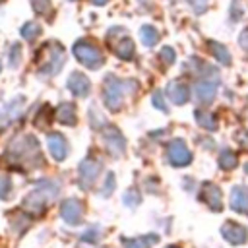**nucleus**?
I'll return each instance as SVG.
<instances>
[{
    "label": "nucleus",
    "instance_id": "nucleus-33",
    "mask_svg": "<svg viewBox=\"0 0 248 248\" xmlns=\"http://www.w3.org/2000/svg\"><path fill=\"white\" fill-rule=\"evenodd\" d=\"M188 4L196 10V12H203L207 6V0H188Z\"/></svg>",
    "mask_w": 248,
    "mask_h": 248
},
{
    "label": "nucleus",
    "instance_id": "nucleus-1",
    "mask_svg": "<svg viewBox=\"0 0 248 248\" xmlns=\"http://www.w3.org/2000/svg\"><path fill=\"white\" fill-rule=\"evenodd\" d=\"M56 194L58 186L50 180H43L23 198V209H27L29 213H41L50 203V200L56 198Z\"/></svg>",
    "mask_w": 248,
    "mask_h": 248
},
{
    "label": "nucleus",
    "instance_id": "nucleus-4",
    "mask_svg": "<svg viewBox=\"0 0 248 248\" xmlns=\"http://www.w3.org/2000/svg\"><path fill=\"white\" fill-rule=\"evenodd\" d=\"M167 155H169V163L172 167H186L192 161V153L182 140H172L167 147Z\"/></svg>",
    "mask_w": 248,
    "mask_h": 248
},
{
    "label": "nucleus",
    "instance_id": "nucleus-32",
    "mask_svg": "<svg viewBox=\"0 0 248 248\" xmlns=\"http://www.w3.org/2000/svg\"><path fill=\"white\" fill-rule=\"evenodd\" d=\"M153 105L159 108V110H163V112H167V105H165V101H163V95H161V91H155L153 93Z\"/></svg>",
    "mask_w": 248,
    "mask_h": 248
},
{
    "label": "nucleus",
    "instance_id": "nucleus-39",
    "mask_svg": "<svg viewBox=\"0 0 248 248\" xmlns=\"http://www.w3.org/2000/svg\"><path fill=\"white\" fill-rule=\"evenodd\" d=\"M0 2H2V0H0Z\"/></svg>",
    "mask_w": 248,
    "mask_h": 248
},
{
    "label": "nucleus",
    "instance_id": "nucleus-26",
    "mask_svg": "<svg viewBox=\"0 0 248 248\" xmlns=\"http://www.w3.org/2000/svg\"><path fill=\"white\" fill-rule=\"evenodd\" d=\"M124 203L126 205H130V207H134V205H138V202L141 200V196H140V192L136 190V188H130V190H126L124 192Z\"/></svg>",
    "mask_w": 248,
    "mask_h": 248
},
{
    "label": "nucleus",
    "instance_id": "nucleus-23",
    "mask_svg": "<svg viewBox=\"0 0 248 248\" xmlns=\"http://www.w3.org/2000/svg\"><path fill=\"white\" fill-rule=\"evenodd\" d=\"M39 33H41V25L35 23V21H27V23H23V27H21V37H23L25 41H33Z\"/></svg>",
    "mask_w": 248,
    "mask_h": 248
},
{
    "label": "nucleus",
    "instance_id": "nucleus-31",
    "mask_svg": "<svg viewBox=\"0 0 248 248\" xmlns=\"http://www.w3.org/2000/svg\"><path fill=\"white\" fill-rule=\"evenodd\" d=\"M50 8V0H33V10L37 14H45Z\"/></svg>",
    "mask_w": 248,
    "mask_h": 248
},
{
    "label": "nucleus",
    "instance_id": "nucleus-3",
    "mask_svg": "<svg viewBox=\"0 0 248 248\" xmlns=\"http://www.w3.org/2000/svg\"><path fill=\"white\" fill-rule=\"evenodd\" d=\"M74 56L85 66V68H89V70H97V68H101V64H103V54H101V50L95 46V43H91V41H87V39H79L76 45H74Z\"/></svg>",
    "mask_w": 248,
    "mask_h": 248
},
{
    "label": "nucleus",
    "instance_id": "nucleus-9",
    "mask_svg": "<svg viewBox=\"0 0 248 248\" xmlns=\"http://www.w3.org/2000/svg\"><path fill=\"white\" fill-rule=\"evenodd\" d=\"M46 143H48V151L56 161H64L68 155V141L62 134L58 132H50L46 136Z\"/></svg>",
    "mask_w": 248,
    "mask_h": 248
},
{
    "label": "nucleus",
    "instance_id": "nucleus-36",
    "mask_svg": "<svg viewBox=\"0 0 248 248\" xmlns=\"http://www.w3.org/2000/svg\"><path fill=\"white\" fill-rule=\"evenodd\" d=\"M244 172H246V174H248V163H246V165H244Z\"/></svg>",
    "mask_w": 248,
    "mask_h": 248
},
{
    "label": "nucleus",
    "instance_id": "nucleus-15",
    "mask_svg": "<svg viewBox=\"0 0 248 248\" xmlns=\"http://www.w3.org/2000/svg\"><path fill=\"white\" fill-rule=\"evenodd\" d=\"M68 89L76 95V97H85V95H89V89H91V81L83 76V74H79V72H74L70 78H68Z\"/></svg>",
    "mask_w": 248,
    "mask_h": 248
},
{
    "label": "nucleus",
    "instance_id": "nucleus-12",
    "mask_svg": "<svg viewBox=\"0 0 248 248\" xmlns=\"http://www.w3.org/2000/svg\"><path fill=\"white\" fill-rule=\"evenodd\" d=\"M21 107H23V99H21V97H16V99H12L6 107H2V108H0V128L10 126L12 120H16V118L19 116Z\"/></svg>",
    "mask_w": 248,
    "mask_h": 248
},
{
    "label": "nucleus",
    "instance_id": "nucleus-14",
    "mask_svg": "<svg viewBox=\"0 0 248 248\" xmlns=\"http://www.w3.org/2000/svg\"><path fill=\"white\" fill-rule=\"evenodd\" d=\"M48 50H50V58L45 66H41V72L43 74H58L64 64V48L60 45H52Z\"/></svg>",
    "mask_w": 248,
    "mask_h": 248
},
{
    "label": "nucleus",
    "instance_id": "nucleus-19",
    "mask_svg": "<svg viewBox=\"0 0 248 248\" xmlns=\"http://www.w3.org/2000/svg\"><path fill=\"white\" fill-rule=\"evenodd\" d=\"M114 52H116L118 58H122V60H130V58L134 56V43H132L128 37H124L122 41L116 43Z\"/></svg>",
    "mask_w": 248,
    "mask_h": 248
},
{
    "label": "nucleus",
    "instance_id": "nucleus-34",
    "mask_svg": "<svg viewBox=\"0 0 248 248\" xmlns=\"http://www.w3.org/2000/svg\"><path fill=\"white\" fill-rule=\"evenodd\" d=\"M232 14H234V21H236V19L240 17V14H242V12H240V6H238V0H232V4H231V16H232Z\"/></svg>",
    "mask_w": 248,
    "mask_h": 248
},
{
    "label": "nucleus",
    "instance_id": "nucleus-28",
    "mask_svg": "<svg viewBox=\"0 0 248 248\" xmlns=\"http://www.w3.org/2000/svg\"><path fill=\"white\" fill-rule=\"evenodd\" d=\"M159 56H161V62H163L165 66H169V64H172V62L176 60V52H174L170 46H163L161 52H159Z\"/></svg>",
    "mask_w": 248,
    "mask_h": 248
},
{
    "label": "nucleus",
    "instance_id": "nucleus-8",
    "mask_svg": "<svg viewBox=\"0 0 248 248\" xmlns=\"http://www.w3.org/2000/svg\"><path fill=\"white\" fill-rule=\"evenodd\" d=\"M103 136H105V143H107L108 151L114 157H118L124 151V147H126V141H124V136L120 134V130L114 128V126H107L105 132H103Z\"/></svg>",
    "mask_w": 248,
    "mask_h": 248
},
{
    "label": "nucleus",
    "instance_id": "nucleus-25",
    "mask_svg": "<svg viewBox=\"0 0 248 248\" xmlns=\"http://www.w3.org/2000/svg\"><path fill=\"white\" fill-rule=\"evenodd\" d=\"M12 196V180L6 174H0V200H8Z\"/></svg>",
    "mask_w": 248,
    "mask_h": 248
},
{
    "label": "nucleus",
    "instance_id": "nucleus-38",
    "mask_svg": "<svg viewBox=\"0 0 248 248\" xmlns=\"http://www.w3.org/2000/svg\"><path fill=\"white\" fill-rule=\"evenodd\" d=\"M0 70H2V64H0Z\"/></svg>",
    "mask_w": 248,
    "mask_h": 248
},
{
    "label": "nucleus",
    "instance_id": "nucleus-22",
    "mask_svg": "<svg viewBox=\"0 0 248 248\" xmlns=\"http://www.w3.org/2000/svg\"><path fill=\"white\" fill-rule=\"evenodd\" d=\"M219 167H221L223 170L234 169V167H236V155H234L232 151H229V149H223L221 155H219Z\"/></svg>",
    "mask_w": 248,
    "mask_h": 248
},
{
    "label": "nucleus",
    "instance_id": "nucleus-17",
    "mask_svg": "<svg viewBox=\"0 0 248 248\" xmlns=\"http://www.w3.org/2000/svg\"><path fill=\"white\" fill-rule=\"evenodd\" d=\"M159 242V236L153 234H143V236H136V238H124L122 236V244L124 248H151L153 244Z\"/></svg>",
    "mask_w": 248,
    "mask_h": 248
},
{
    "label": "nucleus",
    "instance_id": "nucleus-16",
    "mask_svg": "<svg viewBox=\"0 0 248 248\" xmlns=\"http://www.w3.org/2000/svg\"><path fill=\"white\" fill-rule=\"evenodd\" d=\"M231 209L238 213H248V190L244 186H234L231 190Z\"/></svg>",
    "mask_w": 248,
    "mask_h": 248
},
{
    "label": "nucleus",
    "instance_id": "nucleus-24",
    "mask_svg": "<svg viewBox=\"0 0 248 248\" xmlns=\"http://www.w3.org/2000/svg\"><path fill=\"white\" fill-rule=\"evenodd\" d=\"M209 45H211V52L217 58V62H221V64H229L231 62V54L223 45H219V43H209Z\"/></svg>",
    "mask_w": 248,
    "mask_h": 248
},
{
    "label": "nucleus",
    "instance_id": "nucleus-35",
    "mask_svg": "<svg viewBox=\"0 0 248 248\" xmlns=\"http://www.w3.org/2000/svg\"><path fill=\"white\" fill-rule=\"evenodd\" d=\"M91 2H93V4H97V6H101V4H105L107 0H91Z\"/></svg>",
    "mask_w": 248,
    "mask_h": 248
},
{
    "label": "nucleus",
    "instance_id": "nucleus-11",
    "mask_svg": "<svg viewBox=\"0 0 248 248\" xmlns=\"http://www.w3.org/2000/svg\"><path fill=\"white\" fill-rule=\"evenodd\" d=\"M200 200H203L213 211H221V209H223V203H221V190H219L215 184H211V182L202 184Z\"/></svg>",
    "mask_w": 248,
    "mask_h": 248
},
{
    "label": "nucleus",
    "instance_id": "nucleus-6",
    "mask_svg": "<svg viewBox=\"0 0 248 248\" xmlns=\"http://www.w3.org/2000/svg\"><path fill=\"white\" fill-rule=\"evenodd\" d=\"M99 170H101V163H99V161H95V159H91V157L83 159V161L79 163V169H78L81 188H89V186L95 182V178L99 176Z\"/></svg>",
    "mask_w": 248,
    "mask_h": 248
},
{
    "label": "nucleus",
    "instance_id": "nucleus-18",
    "mask_svg": "<svg viewBox=\"0 0 248 248\" xmlns=\"http://www.w3.org/2000/svg\"><path fill=\"white\" fill-rule=\"evenodd\" d=\"M56 118H58L62 124H66V126H74L76 120H78V116H76V107H74L72 103H62V105L58 107V110H56Z\"/></svg>",
    "mask_w": 248,
    "mask_h": 248
},
{
    "label": "nucleus",
    "instance_id": "nucleus-29",
    "mask_svg": "<svg viewBox=\"0 0 248 248\" xmlns=\"http://www.w3.org/2000/svg\"><path fill=\"white\" fill-rule=\"evenodd\" d=\"M99 231H101L99 227L87 229V231L81 234V240H85V242H99V238H101V232H99Z\"/></svg>",
    "mask_w": 248,
    "mask_h": 248
},
{
    "label": "nucleus",
    "instance_id": "nucleus-10",
    "mask_svg": "<svg viewBox=\"0 0 248 248\" xmlns=\"http://www.w3.org/2000/svg\"><path fill=\"white\" fill-rule=\"evenodd\" d=\"M167 97L170 99V103L174 105H184L188 99H190V89L184 81L180 79H172L169 85H167Z\"/></svg>",
    "mask_w": 248,
    "mask_h": 248
},
{
    "label": "nucleus",
    "instance_id": "nucleus-7",
    "mask_svg": "<svg viewBox=\"0 0 248 248\" xmlns=\"http://www.w3.org/2000/svg\"><path fill=\"white\" fill-rule=\"evenodd\" d=\"M221 234L227 242L238 246V244H244L248 240V231L246 227L238 225V223H232V221H227L223 227H221Z\"/></svg>",
    "mask_w": 248,
    "mask_h": 248
},
{
    "label": "nucleus",
    "instance_id": "nucleus-30",
    "mask_svg": "<svg viewBox=\"0 0 248 248\" xmlns=\"http://www.w3.org/2000/svg\"><path fill=\"white\" fill-rule=\"evenodd\" d=\"M112 190H114V174L112 172H108L107 174V178H105V188H103V196H110L112 194Z\"/></svg>",
    "mask_w": 248,
    "mask_h": 248
},
{
    "label": "nucleus",
    "instance_id": "nucleus-13",
    "mask_svg": "<svg viewBox=\"0 0 248 248\" xmlns=\"http://www.w3.org/2000/svg\"><path fill=\"white\" fill-rule=\"evenodd\" d=\"M194 93H196V99H198L200 103L207 105V103L213 101V97H215V93H217V81H215V79H202V81L196 83Z\"/></svg>",
    "mask_w": 248,
    "mask_h": 248
},
{
    "label": "nucleus",
    "instance_id": "nucleus-20",
    "mask_svg": "<svg viewBox=\"0 0 248 248\" xmlns=\"http://www.w3.org/2000/svg\"><path fill=\"white\" fill-rule=\"evenodd\" d=\"M140 39H141V43H143L145 46H153V45L159 41V33H157L155 27L143 25V27L140 29Z\"/></svg>",
    "mask_w": 248,
    "mask_h": 248
},
{
    "label": "nucleus",
    "instance_id": "nucleus-37",
    "mask_svg": "<svg viewBox=\"0 0 248 248\" xmlns=\"http://www.w3.org/2000/svg\"><path fill=\"white\" fill-rule=\"evenodd\" d=\"M167 248H176V246H167Z\"/></svg>",
    "mask_w": 248,
    "mask_h": 248
},
{
    "label": "nucleus",
    "instance_id": "nucleus-27",
    "mask_svg": "<svg viewBox=\"0 0 248 248\" xmlns=\"http://www.w3.org/2000/svg\"><path fill=\"white\" fill-rule=\"evenodd\" d=\"M19 60H21V46H19V45H12L10 54H8V62H10V66H12V68H17Z\"/></svg>",
    "mask_w": 248,
    "mask_h": 248
},
{
    "label": "nucleus",
    "instance_id": "nucleus-2",
    "mask_svg": "<svg viewBox=\"0 0 248 248\" xmlns=\"http://www.w3.org/2000/svg\"><path fill=\"white\" fill-rule=\"evenodd\" d=\"M128 87H136V83L116 79L114 76H107V79H105V105L110 110H118L122 101H124Z\"/></svg>",
    "mask_w": 248,
    "mask_h": 248
},
{
    "label": "nucleus",
    "instance_id": "nucleus-21",
    "mask_svg": "<svg viewBox=\"0 0 248 248\" xmlns=\"http://www.w3.org/2000/svg\"><path fill=\"white\" fill-rule=\"evenodd\" d=\"M196 118H198L200 126H203V128H207V130H215V128H217L215 116H213L211 112H207V110H196Z\"/></svg>",
    "mask_w": 248,
    "mask_h": 248
},
{
    "label": "nucleus",
    "instance_id": "nucleus-5",
    "mask_svg": "<svg viewBox=\"0 0 248 248\" xmlns=\"http://www.w3.org/2000/svg\"><path fill=\"white\" fill-rule=\"evenodd\" d=\"M60 217L68 223V225H79L83 219V203L76 198H70L66 202H62L60 205Z\"/></svg>",
    "mask_w": 248,
    "mask_h": 248
}]
</instances>
